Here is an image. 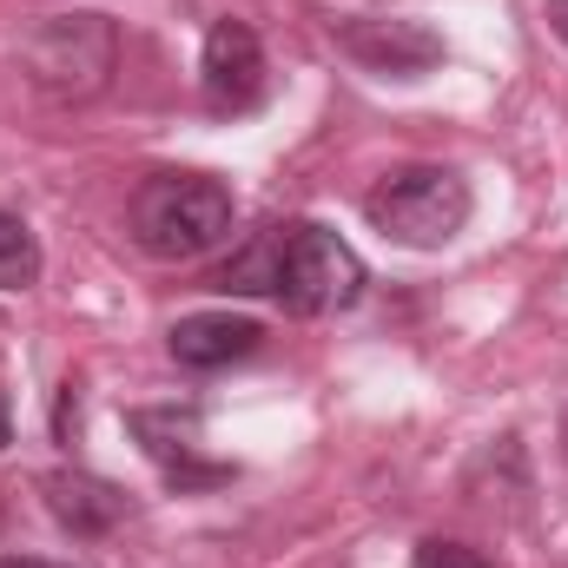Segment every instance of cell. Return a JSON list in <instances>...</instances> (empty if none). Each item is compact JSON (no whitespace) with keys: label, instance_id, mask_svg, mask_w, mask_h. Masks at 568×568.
<instances>
[{"label":"cell","instance_id":"7","mask_svg":"<svg viewBox=\"0 0 568 568\" xmlns=\"http://www.w3.org/2000/svg\"><path fill=\"white\" fill-rule=\"evenodd\" d=\"M337 53L357 60L377 80H424L429 67H443V33L424 20H384V13H357L331 27Z\"/></svg>","mask_w":568,"mask_h":568},{"label":"cell","instance_id":"1","mask_svg":"<svg viewBox=\"0 0 568 568\" xmlns=\"http://www.w3.org/2000/svg\"><path fill=\"white\" fill-rule=\"evenodd\" d=\"M212 291H239V297H278L297 317H331L351 311L364 297V258L317 219H284L252 232L219 272Z\"/></svg>","mask_w":568,"mask_h":568},{"label":"cell","instance_id":"14","mask_svg":"<svg viewBox=\"0 0 568 568\" xmlns=\"http://www.w3.org/2000/svg\"><path fill=\"white\" fill-rule=\"evenodd\" d=\"M13 443V417H7V397H0V449Z\"/></svg>","mask_w":568,"mask_h":568},{"label":"cell","instance_id":"10","mask_svg":"<svg viewBox=\"0 0 568 568\" xmlns=\"http://www.w3.org/2000/svg\"><path fill=\"white\" fill-rule=\"evenodd\" d=\"M40 284V239L20 212H0V291Z\"/></svg>","mask_w":568,"mask_h":568},{"label":"cell","instance_id":"2","mask_svg":"<svg viewBox=\"0 0 568 568\" xmlns=\"http://www.w3.org/2000/svg\"><path fill=\"white\" fill-rule=\"evenodd\" d=\"M126 232L145 258L192 265L232 239V192L212 172H152L126 199Z\"/></svg>","mask_w":568,"mask_h":568},{"label":"cell","instance_id":"8","mask_svg":"<svg viewBox=\"0 0 568 568\" xmlns=\"http://www.w3.org/2000/svg\"><path fill=\"white\" fill-rule=\"evenodd\" d=\"M258 344H265L258 317H239V311H192L165 337L179 371H225V364H245Z\"/></svg>","mask_w":568,"mask_h":568},{"label":"cell","instance_id":"3","mask_svg":"<svg viewBox=\"0 0 568 568\" xmlns=\"http://www.w3.org/2000/svg\"><path fill=\"white\" fill-rule=\"evenodd\" d=\"M469 179L456 165H397L390 179H377L364 192V219L371 232H384L404 252H443L463 225H469Z\"/></svg>","mask_w":568,"mask_h":568},{"label":"cell","instance_id":"11","mask_svg":"<svg viewBox=\"0 0 568 568\" xmlns=\"http://www.w3.org/2000/svg\"><path fill=\"white\" fill-rule=\"evenodd\" d=\"M410 568H489V556H476L469 542H443V536H429V542H417Z\"/></svg>","mask_w":568,"mask_h":568},{"label":"cell","instance_id":"4","mask_svg":"<svg viewBox=\"0 0 568 568\" xmlns=\"http://www.w3.org/2000/svg\"><path fill=\"white\" fill-rule=\"evenodd\" d=\"M113 67H120V27L106 13H53V20H40L20 40L27 87L47 93V100H60V106L106 93Z\"/></svg>","mask_w":568,"mask_h":568},{"label":"cell","instance_id":"6","mask_svg":"<svg viewBox=\"0 0 568 568\" xmlns=\"http://www.w3.org/2000/svg\"><path fill=\"white\" fill-rule=\"evenodd\" d=\"M265 47L245 20H212L205 33V53H199V93L219 120H239V113H258L265 106Z\"/></svg>","mask_w":568,"mask_h":568},{"label":"cell","instance_id":"9","mask_svg":"<svg viewBox=\"0 0 568 568\" xmlns=\"http://www.w3.org/2000/svg\"><path fill=\"white\" fill-rule=\"evenodd\" d=\"M40 489H47L53 523L73 529V536H106V529L126 516V496H120L106 476H87V469H53Z\"/></svg>","mask_w":568,"mask_h":568},{"label":"cell","instance_id":"5","mask_svg":"<svg viewBox=\"0 0 568 568\" xmlns=\"http://www.w3.org/2000/svg\"><path fill=\"white\" fill-rule=\"evenodd\" d=\"M133 436H140L145 463L179 489V496H199V489H219V483H232L239 469L232 463H219V456H205V417H199V404H159V410H133L126 417Z\"/></svg>","mask_w":568,"mask_h":568},{"label":"cell","instance_id":"13","mask_svg":"<svg viewBox=\"0 0 568 568\" xmlns=\"http://www.w3.org/2000/svg\"><path fill=\"white\" fill-rule=\"evenodd\" d=\"M0 568H67V562H47V556H7Z\"/></svg>","mask_w":568,"mask_h":568},{"label":"cell","instance_id":"12","mask_svg":"<svg viewBox=\"0 0 568 568\" xmlns=\"http://www.w3.org/2000/svg\"><path fill=\"white\" fill-rule=\"evenodd\" d=\"M549 33L568 47V0H549Z\"/></svg>","mask_w":568,"mask_h":568}]
</instances>
